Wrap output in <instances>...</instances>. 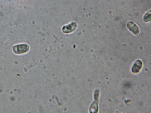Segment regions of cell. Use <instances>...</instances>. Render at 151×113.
I'll list each match as a JSON object with an SVG mask.
<instances>
[{
	"label": "cell",
	"instance_id": "obj_1",
	"mask_svg": "<svg viewBox=\"0 0 151 113\" xmlns=\"http://www.w3.org/2000/svg\"><path fill=\"white\" fill-rule=\"evenodd\" d=\"M30 47L27 44H17L12 48V51L17 55H20L26 54L29 51Z\"/></svg>",
	"mask_w": 151,
	"mask_h": 113
},
{
	"label": "cell",
	"instance_id": "obj_2",
	"mask_svg": "<svg viewBox=\"0 0 151 113\" xmlns=\"http://www.w3.org/2000/svg\"><path fill=\"white\" fill-rule=\"evenodd\" d=\"M78 24L75 22H72L70 24L66 25L62 29L63 32L65 34H70L73 32L76 29Z\"/></svg>",
	"mask_w": 151,
	"mask_h": 113
},
{
	"label": "cell",
	"instance_id": "obj_3",
	"mask_svg": "<svg viewBox=\"0 0 151 113\" xmlns=\"http://www.w3.org/2000/svg\"><path fill=\"white\" fill-rule=\"evenodd\" d=\"M128 29L133 34L136 35L139 34L140 32V30L139 27L134 22L129 21L127 24Z\"/></svg>",
	"mask_w": 151,
	"mask_h": 113
},
{
	"label": "cell",
	"instance_id": "obj_4",
	"mask_svg": "<svg viewBox=\"0 0 151 113\" xmlns=\"http://www.w3.org/2000/svg\"><path fill=\"white\" fill-rule=\"evenodd\" d=\"M142 66V62L139 60H137L135 62L132 68V71L134 73H137L141 70Z\"/></svg>",
	"mask_w": 151,
	"mask_h": 113
},
{
	"label": "cell",
	"instance_id": "obj_5",
	"mask_svg": "<svg viewBox=\"0 0 151 113\" xmlns=\"http://www.w3.org/2000/svg\"><path fill=\"white\" fill-rule=\"evenodd\" d=\"M144 20L145 22L150 21L151 20V14L150 13V11L147 12L144 17Z\"/></svg>",
	"mask_w": 151,
	"mask_h": 113
}]
</instances>
